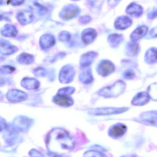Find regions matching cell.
<instances>
[{
	"label": "cell",
	"mask_w": 157,
	"mask_h": 157,
	"mask_svg": "<svg viewBox=\"0 0 157 157\" xmlns=\"http://www.w3.org/2000/svg\"><path fill=\"white\" fill-rule=\"evenodd\" d=\"M46 142L50 152L60 156L68 154L75 147L74 140L62 128L53 129L48 136Z\"/></svg>",
	"instance_id": "6da1fadb"
},
{
	"label": "cell",
	"mask_w": 157,
	"mask_h": 157,
	"mask_svg": "<svg viewBox=\"0 0 157 157\" xmlns=\"http://www.w3.org/2000/svg\"><path fill=\"white\" fill-rule=\"evenodd\" d=\"M124 82L118 81L110 87L104 88L99 92L100 95L105 97H113L120 95L124 90Z\"/></svg>",
	"instance_id": "7a4b0ae2"
},
{
	"label": "cell",
	"mask_w": 157,
	"mask_h": 157,
	"mask_svg": "<svg viewBox=\"0 0 157 157\" xmlns=\"http://www.w3.org/2000/svg\"><path fill=\"white\" fill-rule=\"evenodd\" d=\"M115 70L113 63L108 60H103L98 66L97 71L103 77H106L113 73Z\"/></svg>",
	"instance_id": "3957f363"
},
{
	"label": "cell",
	"mask_w": 157,
	"mask_h": 157,
	"mask_svg": "<svg viewBox=\"0 0 157 157\" xmlns=\"http://www.w3.org/2000/svg\"><path fill=\"white\" fill-rule=\"evenodd\" d=\"M127 129L126 126L124 124H115L109 128V135L113 138H119L124 135Z\"/></svg>",
	"instance_id": "277c9868"
},
{
	"label": "cell",
	"mask_w": 157,
	"mask_h": 157,
	"mask_svg": "<svg viewBox=\"0 0 157 157\" xmlns=\"http://www.w3.org/2000/svg\"><path fill=\"white\" fill-rule=\"evenodd\" d=\"M54 101L56 104L65 107L71 106L73 103V100L70 97L60 91L54 97Z\"/></svg>",
	"instance_id": "5b68a950"
},
{
	"label": "cell",
	"mask_w": 157,
	"mask_h": 157,
	"mask_svg": "<svg viewBox=\"0 0 157 157\" xmlns=\"http://www.w3.org/2000/svg\"><path fill=\"white\" fill-rule=\"evenodd\" d=\"M79 13V9L75 5H70L63 9L60 13L61 18L65 20H69L74 18Z\"/></svg>",
	"instance_id": "8992f818"
},
{
	"label": "cell",
	"mask_w": 157,
	"mask_h": 157,
	"mask_svg": "<svg viewBox=\"0 0 157 157\" xmlns=\"http://www.w3.org/2000/svg\"><path fill=\"white\" fill-rule=\"evenodd\" d=\"M74 76V69L70 66L64 67L60 71L59 80L61 82L68 83L73 79Z\"/></svg>",
	"instance_id": "52a82bcc"
},
{
	"label": "cell",
	"mask_w": 157,
	"mask_h": 157,
	"mask_svg": "<svg viewBox=\"0 0 157 157\" xmlns=\"http://www.w3.org/2000/svg\"><path fill=\"white\" fill-rule=\"evenodd\" d=\"M127 110V108H105L92 109L91 113L94 115H108L113 114L119 113Z\"/></svg>",
	"instance_id": "ba28073f"
},
{
	"label": "cell",
	"mask_w": 157,
	"mask_h": 157,
	"mask_svg": "<svg viewBox=\"0 0 157 157\" xmlns=\"http://www.w3.org/2000/svg\"><path fill=\"white\" fill-rule=\"evenodd\" d=\"M18 50V48L13 45L8 41L0 40V53L3 55H10L16 53Z\"/></svg>",
	"instance_id": "9c48e42d"
},
{
	"label": "cell",
	"mask_w": 157,
	"mask_h": 157,
	"mask_svg": "<svg viewBox=\"0 0 157 157\" xmlns=\"http://www.w3.org/2000/svg\"><path fill=\"white\" fill-rule=\"evenodd\" d=\"M7 97L11 101L19 102L25 100L27 98V95L21 91L11 90L7 94Z\"/></svg>",
	"instance_id": "30bf717a"
},
{
	"label": "cell",
	"mask_w": 157,
	"mask_h": 157,
	"mask_svg": "<svg viewBox=\"0 0 157 157\" xmlns=\"http://www.w3.org/2000/svg\"><path fill=\"white\" fill-rule=\"evenodd\" d=\"M97 36V33L94 29L88 28L82 32V38L85 44H90L94 41Z\"/></svg>",
	"instance_id": "8fae6325"
},
{
	"label": "cell",
	"mask_w": 157,
	"mask_h": 157,
	"mask_svg": "<svg viewBox=\"0 0 157 157\" xmlns=\"http://www.w3.org/2000/svg\"><path fill=\"white\" fill-rule=\"evenodd\" d=\"M17 18L21 24L25 25L29 24L33 21L34 16L31 12L28 10H24L18 13Z\"/></svg>",
	"instance_id": "7c38bea8"
},
{
	"label": "cell",
	"mask_w": 157,
	"mask_h": 157,
	"mask_svg": "<svg viewBox=\"0 0 157 157\" xmlns=\"http://www.w3.org/2000/svg\"><path fill=\"white\" fill-rule=\"evenodd\" d=\"M132 22L131 19L127 16H121L116 20L115 27L118 30H125L131 25Z\"/></svg>",
	"instance_id": "4fadbf2b"
},
{
	"label": "cell",
	"mask_w": 157,
	"mask_h": 157,
	"mask_svg": "<svg viewBox=\"0 0 157 157\" xmlns=\"http://www.w3.org/2000/svg\"><path fill=\"white\" fill-rule=\"evenodd\" d=\"M56 40L53 36L50 34H45L40 38V44L43 49H48L54 46Z\"/></svg>",
	"instance_id": "5bb4252c"
},
{
	"label": "cell",
	"mask_w": 157,
	"mask_h": 157,
	"mask_svg": "<svg viewBox=\"0 0 157 157\" xmlns=\"http://www.w3.org/2000/svg\"><path fill=\"white\" fill-rule=\"evenodd\" d=\"M126 11L127 13L133 17H139L143 13V9L140 5L132 3L128 6Z\"/></svg>",
	"instance_id": "9a60e30c"
},
{
	"label": "cell",
	"mask_w": 157,
	"mask_h": 157,
	"mask_svg": "<svg viewBox=\"0 0 157 157\" xmlns=\"http://www.w3.org/2000/svg\"><path fill=\"white\" fill-rule=\"evenodd\" d=\"M149 100V97L146 92H140L137 94L132 100L134 105H142L147 104Z\"/></svg>",
	"instance_id": "2e32d148"
},
{
	"label": "cell",
	"mask_w": 157,
	"mask_h": 157,
	"mask_svg": "<svg viewBox=\"0 0 157 157\" xmlns=\"http://www.w3.org/2000/svg\"><path fill=\"white\" fill-rule=\"evenodd\" d=\"M148 28L147 26H142L138 27L130 35V38L132 41H137L141 39L147 34Z\"/></svg>",
	"instance_id": "e0dca14e"
},
{
	"label": "cell",
	"mask_w": 157,
	"mask_h": 157,
	"mask_svg": "<svg viewBox=\"0 0 157 157\" xmlns=\"http://www.w3.org/2000/svg\"><path fill=\"white\" fill-rule=\"evenodd\" d=\"M1 33L5 37H15L17 34V30L13 25H6L2 28Z\"/></svg>",
	"instance_id": "ac0fdd59"
},
{
	"label": "cell",
	"mask_w": 157,
	"mask_h": 157,
	"mask_svg": "<svg viewBox=\"0 0 157 157\" xmlns=\"http://www.w3.org/2000/svg\"><path fill=\"white\" fill-rule=\"evenodd\" d=\"M97 56V54L94 52H88L84 54L81 59V64L82 67H87L93 62Z\"/></svg>",
	"instance_id": "d6986e66"
},
{
	"label": "cell",
	"mask_w": 157,
	"mask_h": 157,
	"mask_svg": "<svg viewBox=\"0 0 157 157\" xmlns=\"http://www.w3.org/2000/svg\"><path fill=\"white\" fill-rule=\"evenodd\" d=\"M124 37L123 35L118 34H113L110 35L108 38V43L112 47H117L122 42Z\"/></svg>",
	"instance_id": "ffe728a7"
},
{
	"label": "cell",
	"mask_w": 157,
	"mask_h": 157,
	"mask_svg": "<svg viewBox=\"0 0 157 157\" xmlns=\"http://www.w3.org/2000/svg\"><path fill=\"white\" fill-rule=\"evenodd\" d=\"M22 86L27 90H34L37 89L39 83L37 80L33 78H25L22 81Z\"/></svg>",
	"instance_id": "44dd1931"
},
{
	"label": "cell",
	"mask_w": 157,
	"mask_h": 157,
	"mask_svg": "<svg viewBox=\"0 0 157 157\" xmlns=\"http://www.w3.org/2000/svg\"><path fill=\"white\" fill-rule=\"evenodd\" d=\"M17 60L21 64H30L34 62L33 56L30 54L23 53L17 57Z\"/></svg>",
	"instance_id": "7402d4cb"
},
{
	"label": "cell",
	"mask_w": 157,
	"mask_h": 157,
	"mask_svg": "<svg viewBox=\"0 0 157 157\" xmlns=\"http://www.w3.org/2000/svg\"><path fill=\"white\" fill-rule=\"evenodd\" d=\"M156 48H151L147 51L145 56L147 62L148 63H154L156 62Z\"/></svg>",
	"instance_id": "603a6c76"
},
{
	"label": "cell",
	"mask_w": 157,
	"mask_h": 157,
	"mask_svg": "<svg viewBox=\"0 0 157 157\" xmlns=\"http://www.w3.org/2000/svg\"><path fill=\"white\" fill-rule=\"evenodd\" d=\"M28 122L29 120H27V118L23 117H19V119L15 121V125L20 128H26L30 125V123Z\"/></svg>",
	"instance_id": "cb8c5ba5"
},
{
	"label": "cell",
	"mask_w": 157,
	"mask_h": 157,
	"mask_svg": "<svg viewBox=\"0 0 157 157\" xmlns=\"http://www.w3.org/2000/svg\"><path fill=\"white\" fill-rule=\"evenodd\" d=\"M136 41H132L128 45V51L131 55L135 56L137 54L139 51V44L136 43Z\"/></svg>",
	"instance_id": "d4e9b609"
},
{
	"label": "cell",
	"mask_w": 157,
	"mask_h": 157,
	"mask_svg": "<svg viewBox=\"0 0 157 157\" xmlns=\"http://www.w3.org/2000/svg\"><path fill=\"white\" fill-rule=\"evenodd\" d=\"M71 35L69 33L66 31H63L59 33V39L62 42H68L70 40Z\"/></svg>",
	"instance_id": "484cf974"
},
{
	"label": "cell",
	"mask_w": 157,
	"mask_h": 157,
	"mask_svg": "<svg viewBox=\"0 0 157 157\" xmlns=\"http://www.w3.org/2000/svg\"><path fill=\"white\" fill-rule=\"evenodd\" d=\"M15 68L10 66H4L0 67V74H10L13 72Z\"/></svg>",
	"instance_id": "4316f807"
},
{
	"label": "cell",
	"mask_w": 157,
	"mask_h": 157,
	"mask_svg": "<svg viewBox=\"0 0 157 157\" xmlns=\"http://www.w3.org/2000/svg\"><path fill=\"white\" fill-rule=\"evenodd\" d=\"M35 6H36V8H37V9L38 10V12L40 13L41 15L45 14V13L47 12V10L46 8H45L44 6L40 5V4H38V3H35Z\"/></svg>",
	"instance_id": "83f0119b"
},
{
	"label": "cell",
	"mask_w": 157,
	"mask_h": 157,
	"mask_svg": "<svg viewBox=\"0 0 157 157\" xmlns=\"http://www.w3.org/2000/svg\"><path fill=\"white\" fill-rule=\"evenodd\" d=\"M45 71L43 68L39 67L35 69L33 73L36 76H43L45 75Z\"/></svg>",
	"instance_id": "f1b7e54d"
},
{
	"label": "cell",
	"mask_w": 157,
	"mask_h": 157,
	"mask_svg": "<svg viewBox=\"0 0 157 157\" xmlns=\"http://www.w3.org/2000/svg\"><path fill=\"white\" fill-rule=\"evenodd\" d=\"M10 16V13H2L0 12V21L2 20L8 21Z\"/></svg>",
	"instance_id": "f546056e"
},
{
	"label": "cell",
	"mask_w": 157,
	"mask_h": 157,
	"mask_svg": "<svg viewBox=\"0 0 157 157\" xmlns=\"http://www.w3.org/2000/svg\"><path fill=\"white\" fill-rule=\"evenodd\" d=\"M9 1L13 6H20L24 3L25 0H9Z\"/></svg>",
	"instance_id": "4dcf8cb0"
},
{
	"label": "cell",
	"mask_w": 157,
	"mask_h": 157,
	"mask_svg": "<svg viewBox=\"0 0 157 157\" xmlns=\"http://www.w3.org/2000/svg\"><path fill=\"white\" fill-rule=\"evenodd\" d=\"M91 21V18L89 16H82L79 18V21L81 23L85 24L88 23Z\"/></svg>",
	"instance_id": "1f68e13d"
},
{
	"label": "cell",
	"mask_w": 157,
	"mask_h": 157,
	"mask_svg": "<svg viewBox=\"0 0 157 157\" xmlns=\"http://www.w3.org/2000/svg\"><path fill=\"white\" fill-rule=\"evenodd\" d=\"M135 77L134 72L131 71H127L126 72H125L124 77L125 78L130 79L133 78Z\"/></svg>",
	"instance_id": "d6a6232c"
},
{
	"label": "cell",
	"mask_w": 157,
	"mask_h": 157,
	"mask_svg": "<svg viewBox=\"0 0 157 157\" xmlns=\"http://www.w3.org/2000/svg\"><path fill=\"white\" fill-rule=\"evenodd\" d=\"M7 127V124L2 118L0 117V131H2L4 128Z\"/></svg>",
	"instance_id": "836d02e7"
},
{
	"label": "cell",
	"mask_w": 157,
	"mask_h": 157,
	"mask_svg": "<svg viewBox=\"0 0 157 157\" xmlns=\"http://www.w3.org/2000/svg\"><path fill=\"white\" fill-rule=\"evenodd\" d=\"M121 0H108V3L111 7H114L116 6Z\"/></svg>",
	"instance_id": "e575fe53"
},
{
	"label": "cell",
	"mask_w": 157,
	"mask_h": 157,
	"mask_svg": "<svg viewBox=\"0 0 157 157\" xmlns=\"http://www.w3.org/2000/svg\"><path fill=\"white\" fill-rule=\"evenodd\" d=\"M156 16H157V10L156 9L154 10H153V11L150 12L148 14L149 18H150V19H154V18H156Z\"/></svg>",
	"instance_id": "d590c367"
},
{
	"label": "cell",
	"mask_w": 157,
	"mask_h": 157,
	"mask_svg": "<svg viewBox=\"0 0 157 157\" xmlns=\"http://www.w3.org/2000/svg\"><path fill=\"white\" fill-rule=\"evenodd\" d=\"M74 1H78V0H74Z\"/></svg>",
	"instance_id": "8d00e7d4"
}]
</instances>
